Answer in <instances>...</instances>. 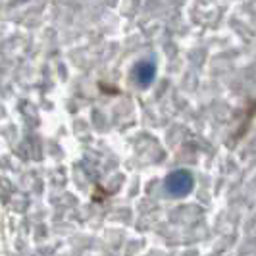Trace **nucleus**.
I'll list each match as a JSON object with an SVG mask.
<instances>
[{
	"mask_svg": "<svg viewBox=\"0 0 256 256\" xmlns=\"http://www.w3.org/2000/svg\"><path fill=\"white\" fill-rule=\"evenodd\" d=\"M192 189V176L185 170L174 172L172 176H168L166 180V191L174 196H183Z\"/></svg>",
	"mask_w": 256,
	"mask_h": 256,
	"instance_id": "obj_1",
	"label": "nucleus"
},
{
	"mask_svg": "<svg viewBox=\"0 0 256 256\" xmlns=\"http://www.w3.org/2000/svg\"><path fill=\"white\" fill-rule=\"evenodd\" d=\"M154 77V66L148 62H141V64L135 68V79L141 83V85H148Z\"/></svg>",
	"mask_w": 256,
	"mask_h": 256,
	"instance_id": "obj_2",
	"label": "nucleus"
}]
</instances>
